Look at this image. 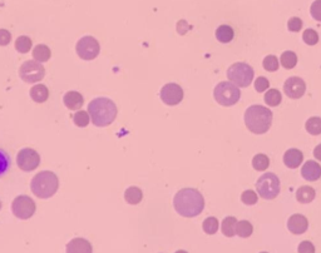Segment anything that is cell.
Returning <instances> with one entry per match:
<instances>
[{"mask_svg": "<svg viewBox=\"0 0 321 253\" xmlns=\"http://www.w3.org/2000/svg\"><path fill=\"white\" fill-rule=\"evenodd\" d=\"M173 207L182 217H197L204 208V198L197 189L183 188L176 193L173 198Z\"/></svg>", "mask_w": 321, "mask_h": 253, "instance_id": "6da1fadb", "label": "cell"}, {"mask_svg": "<svg viewBox=\"0 0 321 253\" xmlns=\"http://www.w3.org/2000/svg\"><path fill=\"white\" fill-rule=\"evenodd\" d=\"M88 114L92 123L97 127H108L116 121L117 116V107L116 103L109 98L99 96L93 99L88 106Z\"/></svg>", "mask_w": 321, "mask_h": 253, "instance_id": "7a4b0ae2", "label": "cell"}, {"mask_svg": "<svg viewBox=\"0 0 321 253\" xmlns=\"http://www.w3.org/2000/svg\"><path fill=\"white\" fill-rule=\"evenodd\" d=\"M245 124L254 134H265L272 124V112L262 106H251L245 112Z\"/></svg>", "mask_w": 321, "mask_h": 253, "instance_id": "3957f363", "label": "cell"}, {"mask_svg": "<svg viewBox=\"0 0 321 253\" xmlns=\"http://www.w3.org/2000/svg\"><path fill=\"white\" fill-rule=\"evenodd\" d=\"M58 177L55 176V173L50 172V170L39 172L38 174H35V177H33L32 182H30V189H32V192L38 198H42V200L53 197L56 190H58Z\"/></svg>", "mask_w": 321, "mask_h": 253, "instance_id": "277c9868", "label": "cell"}, {"mask_svg": "<svg viewBox=\"0 0 321 253\" xmlns=\"http://www.w3.org/2000/svg\"><path fill=\"white\" fill-rule=\"evenodd\" d=\"M255 72L252 69L251 65L243 62H238V63L232 64L227 70V78L232 84L237 85V87L246 88L251 84L254 81Z\"/></svg>", "mask_w": 321, "mask_h": 253, "instance_id": "5b68a950", "label": "cell"}, {"mask_svg": "<svg viewBox=\"0 0 321 253\" xmlns=\"http://www.w3.org/2000/svg\"><path fill=\"white\" fill-rule=\"evenodd\" d=\"M214 96L216 102L221 106L231 107L240 101L241 92L237 85L232 84L231 82H221L216 85Z\"/></svg>", "mask_w": 321, "mask_h": 253, "instance_id": "8992f818", "label": "cell"}, {"mask_svg": "<svg viewBox=\"0 0 321 253\" xmlns=\"http://www.w3.org/2000/svg\"><path fill=\"white\" fill-rule=\"evenodd\" d=\"M256 190L263 200H275L280 193V180L274 173H265L257 180Z\"/></svg>", "mask_w": 321, "mask_h": 253, "instance_id": "52a82bcc", "label": "cell"}, {"mask_svg": "<svg viewBox=\"0 0 321 253\" xmlns=\"http://www.w3.org/2000/svg\"><path fill=\"white\" fill-rule=\"evenodd\" d=\"M75 52L78 54V56L83 61H93L98 56L99 52H101V47H99V43L96 38L93 36H83L77 43Z\"/></svg>", "mask_w": 321, "mask_h": 253, "instance_id": "ba28073f", "label": "cell"}, {"mask_svg": "<svg viewBox=\"0 0 321 253\" xmlns=\"http://www.w3.org/2000/svg\"><path fill=\"white\" fill-rule=\"evenodd\" d=\"M36 206L29 196H18L11 203V212L21 220H29L35 213Z\"/></svg>", "mask_w": 321, "mask_h": 253, "instance_id": "9c48e42d", "label": "cell"}, {"mask_svg": "<svg viewBox=\"0 0 321 253\" xmlns=\"http://www.w3.org/2000/svg\"><path fill=\"white\" fill-rule=\"evenodd\" d=\"M19 75H21L22 81L27 82V83H35L44 78L45 69L43 64L39 62L27 61L22 64L21 69H19Z\"/></svg>", "mask_w": 321, "mask_h": 253, "instance_id": "30bf717a", "label": "cell"}, {"mask_svg": "<svg viewBox=\"0 0 321 253\" xmlns=\"http://www.w3.org/2000/svg\"><path fill=\"white\" fill-rule=\"evenodd\" d=\"M16 164L24 172H32L41 164V155L32 148H23L16 155Z\"/></svg>", "mask_w": 321, "mask_h": 253, "instance_id": "8fae6325", "label": "cell"}, {"mask_svg": "<svg viewBox=\"0 0 321 253\" xmlns=\"http://www.w3.org/2000/svg\"><path fill=\"white\" fill-rule=\"evenodd\" d=\"M160 96L167 106H177L183 99V89L178 84L168 83L162 87Z\"/></svg>", "mask_w": 321, "mask_h": 253, "instance_id": "7c38bea8", "label": "cell"}, {"mask_svg": "<svg viewBox=\"0 0 321 253\" xmlns=\"http://www.w3.org/2000/svg\"><path fill=\"white\" fill-rule=\"evenodd\" d=\"M284 92L291 99H299L305 94L306 84L299 76H291L286 79L284 84Z\"/></svg>", "mask_w": 321, "mask_h": 253, "instance_id": "4fadbf2b", "label": "cell"}, {"mask_svg": "<svg viewBox=\"0 0 321 253\" xmlns=\"http://www.w3.org/2000/svg\"><path fill=\"white\" fill-rule=\"evenodd\" d=\"M309 221L303 215H292L288 221V229L294 235H303L308 231Z\"/></svg>", "mask_w": 321, "mask_h": 253, "instance_id": "5bb4252c", "label": "cell"}, {"mask_svg": "<svg viewBox=\"0 0 321 253\" xmlns=\"http://www.w3.org/2000/svg\"><path fill=\"white\" fill-rule=\"evenodd\" d=\"M301 176L304 180L309 182H315L321 177V166L317 162L308 161L301 168Z\"/></svg>", "mask_w": 321, "mask_h": 253, "instance_id": "9a60e30c", "label": "cell"}, {"mask_svg": "<svg viewBox=\"0 0 321 253\" xmlns=\"http://www.w3.org/2000/svg\"><path fill=\"white\" fill-rule=\"evenodd\" d=\"M303 159V152L300 149H297V148H291V149L286 150L285 154H284V163L290 169H295L297 167H300Z\"/></svg>", "mask_w": 321, "mask_h": 253, "instance_id": "2e32d148", "label": "cell"}, {"mask_svg": "<svg viewBox=\"0 0 321 253\" xmlns=\"http://www.w3.org/2000/svg\"><path fill=\"white\" fill-rule=\"evenodd\" d=\"M67 253H93L92 244L84 238H74L67 244Z\"/></svg>", "mask_w": 321, "mask_h": 253, "instance_id": "e0dca14e", "label": "cell"}, {"mask_svg": "<svg viewBox=\"0 0 321 253\" xmlns=\"http://www.w3.org/2000/svg\"><path fill=\"white\" fill-rule=\"evenodd\" d=\"M63 101H64L65 107H67L68 109H70V110L81 109L82 106L84 104L83 95H82L81 93L74 92V90H70V92L65 93Z\"/></svg>", "mask_w": 321, "mask_h": 253, "instance_id": "ac0fdd59", "label": "cell"}, {"mask_svg": "<svg viewBox=\"0 0 321 253\" xmlns=\"http://www.w3.org/2000/svg\"><path fill=\"white\" fill-rule=\"evenodd\" d=\"M30 98L35 103H44L49 98V90L44 84H36L30 89Z\"/></svg>", "mask_w": 321, "mask_h": 253, "instance_id": "d6986e66", "label": "cell"}, {"mask_svg": "<svg viewBox=\"0 0 321 253\" xmlns=\"http://www.w3.org/2000/svg\"><path fill=\"white\" fill-rule=\"evenodd\" d=\"M315 196H316V192L310 186H303L296 190V200L303 204L311 203L315 200Z\"/></svg>", "mask_w": 321, "mask_h": 253, "instance_id": "ffe728a7", "label": "cell"}, {"mask_svg": "<svg viewBox=\"0 0 321 253\" xmlns=\"http://www.w3.org/2000/svg\"><path fill=\"white\" fill-rule=\"evenodd\" d=\"M235 36V32L230 25H220L216 30V39H217L220 43H230L234 39Z\"/></svg>", "mask_w": 321, "mask_h": 253, "instance_id": "44dd1931", "label": "cell"}, {"mask_svg": "<svg viewBox=\"0 0 321 253\" xmlns=\"http://www.w3.org/2000/svg\"><path fill=\"white\" fill-rule=\"evenodd\" d=\"M142 198H143V193H142L141 188H138V187L132 186L127 188L126 192H124V200H126L127 203L132 204V206L138 204L142 201Z\"/></svg>", "mask_w": 321, "mask_h": 253, "instance_id": "7402d4cb", "label": "cell"}, {"mask_svg": "<svg viewBox=\"0 0 321 253\" xmlns=\"http://www.w3.org/2000/svg\"><path fill=\"white\" fill-rule=\"evenodd\" d=\"M50 55H52V52H50L49 48L44 44L35 45V48L33 49L34 61L39 62V63H44V62L49 61Z\"/></svg>", "mask_w": 321, "mask_h": 253, "instance_id": "603a6c76", "label": "cell"}, {"mask_svg": "<svg viewBox=\"0 0 321 253\" xmlns=\"http://www.w3.org/2000/svg\"><path fill=\"white\" fill-rule=\"evenodd\" d=\"M237 222L238 221L236 220L235 217H231V216L223 218L222 223H221V231H222V233L226 237L231 238L236 235V226H237Z\"/></svg>", "mask_w": 321, "mask_h": 253, "instance_id": "cb8c5ba5", "label": "cell"}, {"mask_svg": "<svg viewBox=\"0 0 321 253\" xmlns=\"http://www.w3.org/2000/svg\"><path fill=\"white\" fill-rule=\"evenodd\" d=\"M254 232V227H252L251 222L243 220L237 222V226H236V235L241 238H249L250 236Z\"/></svg>", "mask_w": 321, "mask_h": 253, "instance_id": "d4e9b609", "label": "cell"}, {"mask_svg": "<svg viewBox=\"0 0 321 253\" xmlns=\"http://www.w3.org/2000/svg\"><path fill=\"white\" fill-rule=\"evenodd\" d=\"M281 65H282L285 69H292V68L296 67L297 64V56L296 54L291 50H286L281 54V58H280Z\"/></svg>", "mask_w": 321, "mask_h": 253, "instance_id": "484cf974", "label": "cell"}, {"mask_svg": "<svg viewBox=\"0 0 321 253\" xmlns=\"http://www.w3.org/2000/svg\"><path fill=\"white\" fill-rule=\"evenodd\" d=\"M265 102L266 104L270 107H277L278 104L282 102V95H281V92L280 90L275 89V88H272V89H269L268 92L265 93Z\"/></svg>", "mask_w": 321, "mask_h": 253, "instance_id": "4316f807", "label": "cell"}, {"mask_svg": "<svg viewBox=\"0 0 321 253\" xmlns=\"http://www.w3.org/2000/svg\"><path fill=\"white\" fill-rule=\"evenodd\" d=\"M305 128L311 135L321 134V118L319 116H311L306 121Z\"/></svg>", "mask_w": 321, "mask_h": 253, "instance_id": "83f0119b", "label": "cell"}, {"mask_svg": "<svg viewBox=\"0 0 321 253\" xmlns=\"http://www.w3.org/2000/svg\"><path fill=\"white\" fill-rule=\"evenodd\" d=\"M269 166H270V159L268 155L262 154V153L256 154L254 157V159H252V167H254L256 170H258V172H263V170H266L269 168Z\"/></svg>", "mask_w": 321, "mask_h": 253, "instance_id": "f1b7e54d", "label": "cell"}, {"mask_svg": "<svg viewBox=\"0 0 321 253\" xmlns=\"http://www.w3.org/2000/svg\"><path fill=\"white\" fill-rule=\"evenodd\" d=\"M32 45H33L32 39L27 35L19 36L15 41V49L22 54H27L29 52V50L32 49Z\"/></svg>", "mask_w": 321, "mask_h": 253, "instance_id": "f546056e", "label": "cell"}, {"mask_svg": "<svg viewBox=\"0 0 321 253\" xmlns=\"http://www.w3.org/2000/svg\"><path fill=\"white\" fill-rule=\"evenodd\" d=\"M218 226H220V223H218V220L216 217H207L202 223L203 231L207 235H215L218 231Z\"/></svg>", "mask_w": 321, "mask_h": 253, "instance_id": "4dcf8cb0", "label": "cell"}, {"mask_svg": "<svg viewBox=\"0 0 321 253\" xmlns=\"http://www.w3.org/2000/svg\"><path fill=\"white\" fill-rule=\"evenodd\" d=\"M89 114H88V112H84V110H79V112H77L74 116H73V122H74V124L77 127L79 128H84L87 127L88 124H89Z\"/></svg>", "mask_w": 321, "mask_h": 253, "instance_id": "1f68e13d", "label": "cell"}, {"mask_svg": "<svg viewBox=\"0 0 321 253\" xmlns=\"http://www.w3.org/2000/svg\"><path fill=\"white\" fill-rule=\"evenodd\" d=\"M262 65L268 72H276L278 67H280V62H278L276 55H268L263 59Z\"/></svg>", "mask_w": 321, "mask_h": 253, "instance_id": "d6a6232c", "label": "cell"}, {"mask_svg": "<svg viewBox=\"0 0 321 253\" xmlns=\"http://www.w3.org/2000/svg\"><path fill=\"white\" fill-rule=\"evenodd\" d=\"M257 194L252 189H247L241 194V201L246 204V206H254L257 203Z\"/></svg>", "mask_w": 321, "mask_h": 253, "instance_id": "836d02e7", "label": "cell"}, {"mask_svg": "<svg viewBox=\"0 0 321 253\" xmlns=\"http://www.w3.org/2000/svg\"><path fill=\"white\" fill-rule=\"evenodd\" d=\"M10 168V158L3 149H0V177L4 176Z\"/></svg>", "mask_w": 321, "mask_h": 253, "instance_id": "e575fe53", "label": "cell"}, {"mask_svg": "<svg viewBox=\"0 0 321 253\" xmlns=\"http://www.w3.org/2000/svg\"><path fill=\"white\" fill-rule=\"evenodd\" d=\"M303 41L308 45H316L319 42V35L314 29H306L303 34Z\"/></svg>", "mask_w": 321, "mask_h": 253, "instance_id": "d590c367", "label": "cell"}, {"mask_svg": "<svg viewBox=\"0 0 321 253\" xmlns=\"http://www.w3.org/2000/svg\"><path fill=\"white\" fill-rule=\"evenodd\" d=\"M254 85H255V89H256L258 93H263L265 90L269 89L270 82L268 78H265V76H258L256 81H255Z\"/></svg>", "mask_w": 321, "mask_h": 253, "instance_id": "8d00e7d4", "label": "cell"}, {"mask_svg": "<svg viewBox=\"0 0 321 253\" xmlns=\"http://www.w3.org/2000/svg\"><path fill=\"white\" fill-rule=\"evenodd\" d=\"M310 14L316 22H321V0H315L311 4Z\"/></svg>", "mask_w": 321, "mask_h": 253, "instance_id": "74e56055", "label": "cell"}, {"mask_svg": "<svg viewBox=\"0 0 321 253\" xmlns=\"http://www.w3.org/2000/svg\"><path fill=\"white\" fill-rule=\"evenodd\" d=\"M301 28H303V21H301L300 18H297V16H294V18H291L288 22V29L290 32L292 33L300 32Z\"/></svg>", "mask_w": 321, "mask_h": 253, "instance_id": "f35d334b", "label": "cell"}, {"mask_svg": "<svg viewBox=\"0 0 321 253\" xmlns=\"http://www.w3.org/2000/svg\"><path fill=\"white\" fill-rule=\"evenodd\" d=\"M297 253H315V246L310 241H303L297 247Z\"/></svg>", "mask_w": 321, "mask_h": 253, "instance_id": "ab89813d", "label": "cell"}, {"mask_svg": "<svg viewBox=\"0 0 321 253\" xmlns=\"http://www.w3.org/2000/svg\"><path fill=\"white\" fill-rule=\"evenodd\" d=\"M11 41V34L7 29H0V45L5 47Z\"/></svg>", "mask_w": 321, "mask_h": 253, "instance_id": "60d3db41", "label": "cell"}, {"mask_svg": "<svg viewBox=\"0 0 321 253\" xmlns=\"http://www.w3.org/2000/svg\"><path fill=\"white\" fill-rule=\"evenodd\" d=\"M314 157L317 159V161H321V144H319V146L315 147L314 149Z\"/></svg>", "mask_w": 321, "mask_h": 253, "instance_id": "b9f144b4", "label": "cell"}, {"mask_svg": "<svg viewBox=\"0 0 321 253\" xmlns=\"http://www.w3.org/2000/svg\"><path fill=\"white\" fill-rule=\"evenodd\" d=\"M175 253H188V252L183 251V249H180V251H177V252H175Z\"/></svg>", "mask_w": 321, "mask_h": 253, "instance_id": "7bdbcfd3", "label": "cell"}, {"mask_svg": "<svg viewBox=\"0 0 321 253\" xmlns=\"http://www.w3.org/2000/svg\"><path fill=\"white\" fill-rule=\"evenodd\" d=\"M0 209H2V202H0Z\"/></svg>", "mask_w": 321, "mask_h": 253, "instance_id": "ee69618b", "label": "cell"}, {"mask_svg": "<svg viewBox=\"0 0 321 253\" xmlns=\"http://www.w3.org/2000/svg\"><path fill=\"white\" fill-rule=\"evenodd\" d=\"M260 253H268V252H260Z\"/></svg>", "mask_w": 321, "mask_h": 253, "instance_id": "f6af8a7d", "label": "cell"}]
</instances>
